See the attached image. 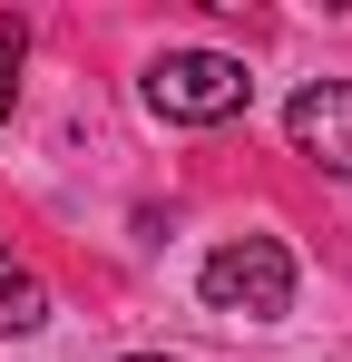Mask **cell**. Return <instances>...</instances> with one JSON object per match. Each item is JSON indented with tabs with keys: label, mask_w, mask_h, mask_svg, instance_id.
Segmentation results:
<instances>
[{
	"label": "cell",
	"mask_w": 352,
	"mask_h": 362,
	"mask_svg": "<svg viewBox=\"0 0 352 362\" xmlns=\"http://www.w3.org/2000/svg\"><path fill=\"white\" fill-rule=\"evenodd\" d=\"M196 294H206V313H235V323H284L293 313V255L274 235H235L196 264Z\"/></svg>",
	"instance_id": "1"
},
{
	"label": "cell",
	"mask_w": 352,
	"mask_h": 362,
	"mask_svg": "<svg viewBox=\"0 0 352 362\" xmlns=\"http://www.w3.org/2000/svg\"><path fill=\"white\" fill-rule=\"evenodd\" d=\"M137 98L167 127H225L235 108L254 98V78H245V59H225V49H167V59L137 78Z\"/></svg>",
	"instance_id": "2"
},
{
	"label": "cell",
	"mask_w": 352,
	"mask_h": 362,
	"mask_svg": "<svg viewBox=\"0 0 352 362\" xmlns=\"http://www.w3.org/2000/svg\"><path fill=\"white\" fill-rule=\"evenodd\" d=\"M284 137H293V157H313L323 177H352V78H313V88H293Z\"/></svg>",
	"instance_id": "3"
},
{
	"label": "cell",
	"mask_w": 352,
	"mask_h": 362,
	"mask_svg": "<svg viewBox=\"0 0 352 362\" xmlns=\"http://www.w3.org/2000/svg\"><path fill=\"white\" fill-rule=\"evenodd\" d=\"M40 323H49V284L30 264H10V245H0V333H40Z\"/></svg>",
	"instance_id": "4"
},
{
	"label": "cell",
	"mask_w": 352,
	"mask_h": 362,
	"mask_svg": "<svg viewBox=\"0 0 352 362\" xmlns=\"http://www.w3.org/2000/svg\"><path fill=\"white\" fill-rule=\"evenodd\" d=\"M10 98H20V30H0V127H10Z\"/></svg>",
	"instance_id": "5"
},
{
	"label": "cell",
	"mask_w": 352,
	"mask_h": 362,
	"mask_svg": "<svg viewBox=\"0 0 352 362\" xmlns=\"http://www.w3.org/2000/svg\"><path fill=\"white\" fill-rule=\"evenodd\" d=\"M127 362H176V353H127Z\"/></svg>",
	"instance_id": "6"
}]
</instances>
